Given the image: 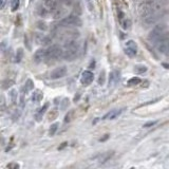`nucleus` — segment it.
Segmentation results:
<instances>
[{
  "instance_id": "nucleus-19",
  "label": "nucleus",
  "mask_w": 169,
  "mask_h": 169,
  "mask_svg": "<svg viewBox=\"0 0 169 169\" xmlns=\"http://www.w3.org/2000/svg\"><path fill=\"white\" fill-rule=\"evenodd\" d=\"M74 113H75V111H74V110L69 111L68 113H67V115H66V116H65V120H64V122H65L66 124L71 123L72 120L74 118Z\"/></svg>"
},
{
  "instance_id": "nucleus-22",
  "label": "nucleus",
  "mask_w": 169,
  "mask_h": 169,
  "mask_svg": "<svg viewBox=\"0 0 169 169\" xmlns=\"http://www.w3.org/2000/svg\"><path fill=\"white\" fill-rule=\"evenodd\" d=\"M13 84H14V80H12V79H5V80L2 81L1 87H2V89H3V90H7V89L11 88Z\"/></svg>"
},
{
  "instance_id": "nucleus-24",
  "label": "nucleus",
  "mask_w": 169,
  "mask_h": 169,
  "mask_svg": "<svg viewBox=\"0 0 169 169\" xmlns=\"http://www.w3.org/2000/svg\"><path fill=\"white\" fill-rule=\"evenodd\" d=\"M57 129H58V124L57 123L52 124L51 127H50V129H49V134L50 135H54V134L57 132Z\"/></svg>"
},
{
  "instance_id": "nucleus-16",
  "label": "nucleus",
  "mask_w": 169,
  "mask_h": 169,
  "mask_svg": "<svg viewBox=\"0 0 169 169\" xmlns=\"http://www.w3.org/2000/svg\"><path fill=\"white\" fill-rule=\"evenodd\" d=\"M33 89H34V82L32 79H28L24 84V87H23V92L28 93V92L32 91Z\"/></svg>"
},
{
  "instance_id": "nucleus-32",
  "label": "nucleus",
  "mask_w": 169,
  "mask_h": 169,
  "mask_svg": "<svg viewBox=\"0 0 169 169\" xmlns=\"http://www.w3.org/2000/svg\"><path fill=\"white\" fill-rule=\"evenodd\" d=\"M10 96H11V101L12 103H16V99H17V91L16 90H12L10 92Z\"/></svg>"
},
{
  "instance_id": "nucleus-35",
  "label": "nucleus",
  "mask_w": 169,
  "mask_h": 169,
  "mask_svg": "<svg viewBox=\"0 0 169 169\" xmlns=\"http://www.w3.org/2000/svg\"><path fill=\"white\" fill-rule=\"evenodd\" d=\"M155 124H158V120H153V122H148L147 124L144 125V128H148V127H152L154 126Z\"/></svg>"
},
{
  "instance_id": "nucleus-28",
  "label": "nucleus",
  "mask_w": 169,
  "mask_h": 169,
  "mask_svg": "<svg viewBox=\"0 0 169 169\" xmlns=\"http://www.w3.org/2000/svg\"><path fill=\"white\" fill-rule=\"evenodd\" d=\"M126 48H128V49L137 50V43H135V42H134L133 40H129V41H127V43H126Z\"/></svg>"
},
{
  "instance_id": "nucleus-37",
  "label": "nucleus",
  "mask_w": 169,
  "mask_h": 169,
  "mask_svg": "<svg viewBox=\"0 0 169 169\" xmlns=\"http://www.w3.org/2000/svg\"><path fill=\"white\" fill-rule=\"evenodd\" d=\"M62 1L66 4V5H71V4L74 2V0H62Z\"/></svg>"
},
{
  "instance_id": "nucleus-31",
  "label": "nucleus",
  "mask_w": 169,
  "mask_h": 169,
  "mask_svg": "<svg viewBox=\"0 0 169 169\" xmlns=\"http://www.w3.org/2000/svg\"><path fill=\"white\" fill-rule=\"evenodd\" d=\"M69 105H70V101H69L68 98H64L62 101V105H60V107H62L60 109H62V110H66Z\"/></svg>"
},
{
  "instance_id": "nucleus-27",
  "label": "nucleus",
  "mask_w": 169,
  "mask_h": 169,
  "mask_svg": "<svg viewBox=\"0 0 169 169\" xmlns=\"http://www.w3.org/2000/svg\"><path fill=\"white\" fill-rule=\"evenodd\" d=\"M113 154H114L113 151H111V152H107V153H105V154H103V156H101V163H105L106 161H108V160L110 159V158L113 155Z\"/></svg>"
},
{
  "instance_id": "nucleus-26",
  "label": "nucleus",
  "mask_w": 169,
  "mask_h": 169,
  "mask_svg": "<svg viewBox=\"0 0 169 169\" xmlns=\"http://www.w3.org/2000/svg\"><path fill=\"white\" fill-rule=\"evenodd\" d=\"M19 3L20 0H12V2H11V10H12V12L17 11V9L19 7Z\"/></svg>"
},
{
  "instance_id": "nucleus-40",
  "label": "nucleus",
  "mask_w": 169,
  "mask_h": 169,
  "mask_svg": "<svg viewBox=\"0 0 169 169\" xmlns=\"http://www.w3.org/2000/svg\"><path fill=\"white\" fill-rule=\"evenodd\" d=\"M108 137H109V135H106V137H104L103 139H101V142H105V140H107Z\"/></svg>"
},
{
  "instance_id": "nucleus-10",
  "label": "nucleus",
  "mask_w": 169,
  "mask_h": 169,
  "mask_svg": "<svg viewBox=\"0 0 169 169\" xmlns=\"http://www.w3.org/2000/svg\"><path fill=\"white\" fill-rule=\"evenodd\" d=\"M93 78H94L93 73H92L91 71H88V70H87V71L82 72L81 77H80V81L84 86H89V84L93 81Z\"/></svg>"
},
{
  "instance_id": "nucleus-41",
  "label": "nucleus",
  "mask_w": 169,
  "mask_h": 169,
  "mask_svg": "<svg viewBox=\"0 0 169 169\" xmlns=\"http://www.w3.org/2000/svg\"><path fill=\"white\" fill-rule=\"evenodd\" d=\"M163 67H164V68L169 69V65H168V64H163Z\"/></svg>"
},
{
  "instance_id": "nucleus-14",
  "label": "nucleus",
  "mask_w": 169,
  "mask_h": 169,
  "mask_svg": "<svg viewBox=\"0 0 169 169\" xmlns=\"http://www.w3.org/2000/svg\"><path fill=\"white\" fill-rule=\"evenodd\" d=\"M49 103H46V104L42 106V108H40L38 111H37V113L35 114V120H37V122H40V120H42V116L45 115V113L47 112V110H48V108H49Z\"/></svg>"
},
{
  "instance_id": "nucleus-33",
  "label": "nucleus",
  "mask_w": 169,
  "mask_h": 169,
  "mask_svg": "<svg viewBox=\"0 0 169 169\" xmlns=\"http://www.w3.org/2000/svg\"><path fill=\"white\" fill-rule=\"evenodd\" d=\"M38 14H39V16H41V17H46L47 15H48V12H47V10L45 9L43 7H40L38 9Z\"/></svg>"
},
{
  "instance_id": "nucleus-6",
  "label": "nucleus",
  "mask_w": 169,
  "mask_h": 169,
  "mask_svg": "<svg viewBox=\"0 0 169 169\" xmlns=\"http://www.w3.org/2000/svg\"><path fill=\"white\" fill-rule=\"evenodd\" d=\"M59 24L62 26H81V20L78 16L75 15H71L62 19L59 21Z\"/></svg>"
},
{
  "instance_id": "nucleus-2",
  "label": "nucleus",
  "mask_w": 169,
  "mask_h": 169,
  "mask_svg": "<svg viewBox=\"0 0 169 169\" xmlns=\"http://www.w3.org/2000/svg\"><path fill=\"white\" fill-rule=\"evenodd\" d=\"M56 36L62 40L64 43L69 41H73L79 37V32L76 29H71L69 26H66L64 30H58L56 32Z\"/></svg>"
},
{
  "instance_id": "nucleus-30",
  "label": "nucleus",
  "mask_w": 169,
  "mask_h": 169,
  "mask_svg": "<svg viewBox=\"0 0 169 169\" xmlns=\"http://www.w3.org/2000/svg\"><path fill=\"white\" fill-rule=\"evenodd\" d=\"M37 28H38L39 30H42V31H46V30H48V26H47V23L45 22V21H38L37 22Z\"/></svg>"
},
{
  "instance_id": "nucleus-43",
  "label": "nucleus",
  "mask_w": 169,
  "mask_h": 169,
  "mask_svg": "<svg viewBox=\"0 0 169 169\" xmlns=\"http://www.w3.org/2000/svg\"><path fill=\"white\" fill-rule=\"evenodd\" d=\"M130 169H134V168H133V167H132V168H130Z\"/></svg>"
},
{
  "instance_id": "nucleus-7",
  "label": "nucleus",
  "mask_w": 169,
  "mask_h": 169,
  "mask_svg": "<svg viewBox=\"0 0 169 169\" xmlns=\"http://www.w3.org/2000/svg\"><path fill=\"white\" fill-rule=\"evenodd\" d=\"M166 31V24H158L151 30V32L149 33V39L152 42H154L155 40L161 37L163 34H165Z\"/></svg>"
},
{
  "instance_id": "nucleus-8",
  "label": "nucleus",
  "mask_w": 169,
  "mask_h": 169,
  "mask_svg": "<svg viewBox=\"0 0 169 169\" xmlns=\"http://www.w3.org/2000/svg\"><path fill=\"white\" fill-rule=\"evenodd\" d=\"M34 40L39 46H47V45L51 43V38L49 36L42 34V33H35L34 34Z\"/></svg>"
},
{
  "instance_id": "nucleus-12",
  "label": "nucleus",
  "mask_w": 169,
  "mask_h": 169,
  "mask_svg": "<svg viewBox=\"0 0 169 169\" xmlns=\"http://www.w3.org/2000/svg\"><path fill=\"white\" fill-rule=\"evenodd\" d=\"M160 18H161V15L159 13H156V14H153V15H150L148 17H145L144 18V22L147 26H152L156 21H159Z\"/></svg>"
},
{
  "instance_id": "nucleus-4",
  "label": "nucleus",
  "mask_w": 169,
  "mask_h": 169,
  "mask_svg": "<svg viewBox=\"0 0 169 169\" xmlns=\"http://www.w3.org/2000/svg\"><path fill=\"white\" fill-rule=\"evenodd\" d=\"M64 55V49L58 45H53L47 49L46 60L47 62H55Z\"/></svg>"
},
{
  "instance_id": "nucleus-23",
  "label": "nucleus",
  "mask_w": 169,
  "mask_h": 169,
  "mask_svg": "<svg viewBox=\"0 0 169 169\" xmlns=\"http://www.w3.org/2000/svg\"><path fill=\"white\" fill-rule=\"evenodd\" d=\"M22 57H23V49L19 48V49L17 50V52H16V58H15V62H21V59H22Z\"/></svg>"
},
{
  "instance_id": "nucleus-13",
  "label": "nucleus",
  "mask_w": 169,
  "mask_h": 169,
  "mask_svg": "<svg viewBox=\"0 0 169 169\" xmlns=\"http://www.w3.org/2000/svg\"><path fill=\"white\" fill-rule=\"evenodd\" d=\"M123 111H124V109H113V110H111L110 112H108L103 118H104V120H114V118H116L118 115H120V113H122Z\"/></svg>"
},
{
  "instance_id": "nucleus-34",
  "label": "nucleus",
  "mask_w": 169,
  "mask_h": 169,
  "mask_svg": "<svg viewBox=\"0 0 169 169\" xmlns=\"http://www.w3.org/2000/svg\"><path fill=\"white\" fill-rule=\"evenodd\" d=\"M5 169H19V164H17V163H10L7 166Z\"/></svg>"
},
{
  "instance_id": "nucleus-11",
  "label": "nucleus",
  "mask_w": 169,
  "mask_h": 169,
  "mask_svg": "<svg viewBox=\"0 0 169 169\" xmlns=\"http://www.w3.org/2000/svg\"><path fill=\"white\" fill-rule=\"evenodd\" d=\"M46 55H47V50L38 49L34 53V62L36 64H40L43 60H46Z\"/></svg>"
},
{
  "instance_id": "nucleus-42",
  "label": "nucleus",
  "mask_w": 169,
  "mask_h": 169,
  "mask_svg": "<svg viewBox=\"0 0 169 169\" xmlns=\"http://www.w3.org/2000/svg\"><path fill=\"white\" fill-rule=\"evenodd\" d=\"M4 7V0H1V9H3Z\"/></svg>"
},
{
  "instance_id": "nucleus-18",
  "label": "nucleus",
  "mask_w": 169,
  "mask_h": 169,
  "mask_svg": "<svg viewBox=\"0 0 169 169\" xmlns=\"http://www.w3.org/2000/svg\"><path fill=\"white\" fill-rule=\"evenodd\" d=\"M147 70H148V68L144 65H137L134 67V71L137 72V74H144L147 72Z\"/></svg>"
},
{
  "instance_id": "nucleus-20",
  "label": "nucleus",
  "mask_w": 169,
  "mask_h": 169,
  "mask_svg": "<svg viewBox=\"0 0 169 169\" xmlns=\"http://www.w3.org/2000/svg\"><path fill=\"white\" fill-rule=\"evenodd\" d=\"M141 84V78H139V77H132L127 81V84H128L129 87H133V86H137V84Z\"/></svg>"
},
{
  "instance_id": "nucleus-36",
  "label": "nucleus",
  "mask_w": 169,
  "mask_h": 169,
  "mask_svg": "<svg viewBox=\"0 0 169 169\" xmlns=\"http://www.w3.org/2000/svg\"><path fill=\"white\" fill-rule=\"evenodd\" d=\"M87 1V5H88V9L90 11H93V5H92V1L91 0H86Z\"/></svg>"
},
{
  "instance_id": "nucleus-9",
  "label": "nucleus",
  "mask_w": 169,
  "mask_h": 169,
  "mask_svg": "<svg viewBox=\"0 0 169 169\" xmlns=\"http://www.w3.org/2000/svg\"><path fill=\"white\" fill-rule=\"evenodd\" d=\"M66 74H67V68L65 66H62V67H58V68L54 69L50 74V78L51 79H59V78L64 77Z\"/></svg>"
},
{
  "instance_id": "nucleus-39",
  "label": "nucleus",
  "mask_w": 169,
  "mask_h": 169,
  "mask_svg": "<svg viewBox=\"0 0 169 169\" xmlns=\"http://www.w3.org/2000/svg\"><path fill=\"white\" fill-rule=\"evenodd\" d=\"M67 145H68V143H67V142H66V143H64V144H62V145H60V146L58 147V149H59V150H62L66 146H67Z\"/></svg>"
},
{
  "instance_id": "nucleus-17",
  "label": "nucleus",
  "mask_w": 169,
  "mask_h": 169,
  "mask_svg": "<svg viewBox=\"0 0 169 169\" xmlns=\"http://www.w3.org/2000/svg\"><path fill=\"white\" fill-rule=\"evenodd\" d=\"M42 97H43V94H42L41 92L35 91L32 95V101H34V103H39V101L42 99Z\"/></svg>"
},
{
  "instance_id": "nucleus-29",
  "label": "nucleus",
  "mask_w": 169,
  "mask_h": 169,
  "mask_svg": "<svg viewBox=\"0 0 169 169\" xmlns=\"http://www.w3.org/2000/svg\"><path fill=\"white\" fill-rule=\"evenodd\" d=\"M125 52H126V54L129 57H134V56L137 55V50H133V49H128V48H126V50H125Z\"/></svg>"
},
{
  "instance_id": "nucleus-21",
  "label": "nucleus",
  "mask_w": 169,
  "mask_h": 169,
  "mask_svg": "<svg viewBox=\"0 0 169 169\" xmlns=\"http://www.w3.org/2000/svg\"><path fill=\"white\" fill-rule=\"evenodd\" d=\"M132 26V22L129 18H124V20L122 21V26L124 30H129Z\"/></svg>"
},
{
  "instance_id": "nucleus-15",
  "label": "nucleus",
  "mask_w": 169,
  "mask_h": 169,
  "mask_svg": "<svg viewBox=\"0 0 169 169\" xmlns=\"http://www.w3.org/2000/svg\"><path fill=\"white\" fill-rule=\"evenodd\" d=\"M120 79V73L117 71H113L110 73L109 76V86H114Z\"/></svg>"
},
{
  "instance_id": "nucleus-3",
  "label": "nucleus",
  "mask_w": 169,
  "mask_h": 169,
  "mask_svg": "<svg viewBox=\"0 0 169 169\" xmlns=\"http://www.w3.org/2000/svg\"><path fill=\"white\" fill-rule=\"evenodd\" d=\"M78 52H79V46L76 42V40H73V41H69L67 43H65V47H64V55H62V58L66 59V60H73L77 57Z\"/></svg>"
},
{
  "instance_id": "nucleus-38",
  "label": "nucleus",
  "mask_w": 169,
  "mask_h": 169,
  "mask_svg": "<svg viewBox=\"0 0 169 169\" xmlns=\"http://www.w3.org/2000/svg\"><path fill=\"white\" fill-rule=\"evenodd\" d=\"M117 15H118V19H120V20L124 19V14H123V12H122L120 10H118V13H117Z\"/></svg>"
},
{
  "instance_id": "nucleus-5",
  "label": "nucleus",
  "mask_w": 169,
  "mask_h": 169,
  "mask_svg": "<svg viewBox=\"0 0 169 169\" xmlns=\"http://www.w3.org/2000/svg\"><path fill=\"white\" fill-rule=\"evenodd\" d=\"M159 52L163 54H169V34H163L158 40L154 41Z\"/></svg>"
},
{
  "instance_id": "nucleus-25",
  "label": "nucleus",
  "mask_w": 169,
  "mask_h": 169,
  "mask_svg": "<svg viewBox=\"0 0 169 169\" xmlns=\"http://www.w3.org/2000/svg\"><path fill=\"white\" fill-rule=\"evenodd\" d=\"M105 80H106V72H105V70H103L98 76V84L103 86L105 84Z\"/></svg>"
},
{
  "instance_id": "nucleus-1",
  "label": "nucleus",
  "mask_w": 169,
  "mask_h": 169,
  "mask_svg": "<svg viewBox=\"0 0 169 169\" xmlns=\"http://www.w3.org/2000/svg\"><path fill=\"white\" fill-rule=\"evenodd\" d=\"M161 7L162 5L158 0H145L139 5V14L143 18H145L150 15L159 13Z\"/></svg>"
}]
</instances>
